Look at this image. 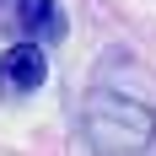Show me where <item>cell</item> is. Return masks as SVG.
<instances>
[{"label":"cell","mask_w":156,"mask_h":156,"mask_svg":"<svg viewBox=\"0 0 156 156\" xmlns=\"http://www.w3.org/2000/svg\"><path fill=\"white\" fill-rule=\"evenodd\" d=\"M81 129L97 156H145L156 145V108L119 86H97L81 108Z\"/></svg>","instance_id":"6da1fadb"},{"label":"cell","mask_w":156,"mask_h":156,"mask_svg":"<svg viewBox=\"0 0 156 156\" xmlns=\"http://www.w3.org/2000/svg\"><path fill=\"white\" fill-rule=\"evenodd\" d=\"M48 81V59L38 43H11L0 54V97H27Z\"/></svg>","instance_id":"7a4b0ae2"},{"label":"cell","mask_w":156,"mask_h":156,"mask_svg":"<svg viewBox=\"0 0 156 156\" xmlns=\"http://www.w3.org/2000/svg\"><path fill=\"white\" fill-rule=\"evenodd\" d=\"M11 22H16V32H22L27 43H38V48H48V43L65 38L59 0H11Z\"/></svg>","instance_id":"3957f363"},{"label":"cell","mask_w":156,"mask_h":156,"mask_svg":"<svg viewBox=\"0 0 156 156\" xmlns=\"http://www.w3.org/2000/svg\"><path fill=\"white\" fill-rule=\"evenodd\" d=\"M5 5H11V0H0V11H5Z\"/></svg>","instance_id":"277c9868"}]
</instances>
